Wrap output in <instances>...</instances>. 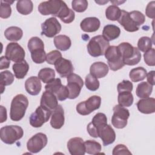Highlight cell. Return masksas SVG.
<instances>
[{"instance_id":"1","label":"cell","mask_w":155,"mask_h":155,"mask_svg":"<svg viewBox=\"0 0 155 155\" xmlns=\"http://www.w3.org/2000/svg\"><path fill=\"white\" fill-rule=\"evenodd\" d=\"M28 106L27 97L22 94H18L12 99L10 106V117L13 121H19L25 114L26 110Z\"/></svg>"},{"instance_id":"2","label":"cell","mask_w":155,"mask_h":155,"mask_svg":"<svg viewBox=\"0 0 155 155\" xmlns=\"http://www.w3.org/2000/svg\"><path fill=\"white\" fill-rule=\"evenodd\" d=\"M125 65H134L141 59V53L139 49L128 42H122L118 46Z\"/></svg>"},{"instance_id":"3","label":"cell","mask_w":155,"mask_h":155,"mask_svg":"<svg viewBox=\"0 0 155 155\" xmlns=\"http://www.w3.org/2000/svg\"><path fill=\"white\" fill-rule=\"evenodd\" d=\"M109 46L110 43L108 40L102 35H97L90 40L87 48L89 54L96 58L104 55Z\"/></svg>"},{"instance_id":"4","label":"cell","mask_w":155,"mask_h":155,"mask_svg":"<svg viewBox=\"0 0 155 155\" xmlns=\"http://www.w3.org/2000/svg\"><path fill=\"white\" fill-rule=\"evenodd\" d=\"M24 135L23 129L18 125H6L0 130L1 140L6 144H13Z\"/></svg>"},{"instance_id":"5","label":"cell","mask_w":155,"mask_h":155,"mask_svg":"<svg viewBox=\"0 0 155 155\" xmlns=\"http://www.w3.org/2000/svg\"><path fill=\"white\" fill-rule=\"evenodd\" d=\"M66 5L67 4L63 1L50 0L41 2L38 6V11L42 15H53L58 17Z\"/></svg>"},{"instance_id":"6","label":"cell","mask_w":155,"mask_h":155,"mask_svg":"<svg viewBox=\"0 0 155 155\" xmlns=\"http://www.w3.org/2000/svg\"><path fill=\"white\" fill-rule=\"evenodd\" d=\"M104 55L111 70L117 71L121 69L125 65L117 46H109L105 51Z\"/></svg>"},{"instance_id":"7","label":"cell","mask_w":155,"mask_h":155,"mask_svg":"<svg viewBox=\"0 0 155 155\" xmlns=\"http://www.w3.org/2000/svg\"><path fill=\"white\" fill-rule=\"evenodd\" d=\"M113 110V114L111 117L113 126L118 129L125 128L127 125V120L130 117L129 110L119 104L115 105Z\"/></svg>"},{"instance_id":"8","label":"cell","mask_w":155,"mask_h":155,"mask_svg":"<svg viewBox=\"0 0 155 155\" xmlns=\"http://www.w3.org/2000/svg\"><path fill=\"white\" fill-rule=\"evenodd\" d=\"M101 104V97L99 96L94 95L86 101L79 103L76 105V111L81 115H88L94 110L99 109Z\"/></svg>"},{"instance_id":"9","label":"cell","mask_w":155,"mask_h":155,"mask_svg":"<svg viewBox=\"0 0 155 155\" xmlns=\"http://www.w3.org/2000/svg\"><path fill=\"white\" fill-rule=\"evenodd\" d=\"M51 113L52 111L39 106L31 114L29 118L30 124L35 128L41 127L44 123L48 121Z\"/></svg>"},{"instance_id":"10","label":"cell","mask_w":155,"mask_h":155,"mask_svg":"<svg viewBox=\"0 0 155 155\" xmlns=\"http://www.w3.org/2000/svg\"><path fill=\"white\" fill-rule=\"evenodd\" d=\"M84 85V81L80 76L72 73L67 77V88L69 91L68 98L74 99L79 96Z\"/></svg>"},{"instance_id":"11","label":"cell","mask_w":155,"mask_h":155,"mask_svg":"<svg viewBox=\"0 0 155 155\" xmlns=\"http://www.w3.org/2000/svg\"><path fill=\"white\" fill-rule=\"evenodd\" d=\"M5 55L10 61L16 63L24 60L25 53L24 49L19 44L10 42L6 47Z\"/></svg>"},{"instance_id":"12","label":"cell","mask_w":155,"mask_h":155,"mask_svg":"<svg viewBox=\"0 0 155 155\" xmlns=\"http://www.w3.org/2000/svg\"><path fill=\"white\" fill-rule=\"evenodd\" d=\"M106 124H107L106 115L102 113H98L94 116L91 122L88 124L87 130L90 136L97 138L99 137V130Z\"/></svg>"},{"instance_id":"13","label":"cell","mask_w":155,"mask_h":155,"mask_svg":"<svg viewBox=\"0 0 155 155\" xmlns=\"http://www.w3.org/2000/svg\"><path fill=\"white\" fill-rule=\"evenodd\" d=\"M48 139L46 134L38 133L33 136L27 143V150L31 153H37L47 145Z\"/></svg>"},{"instance_id":"14","label":"cell","mask_w":155,"mask_h":155,"mask_svg":"<svg viewBox=\"0 0 155 155\" xmlns=\"http://www.w3.org/2000/svg\"><path fill=\"white\" fill-rule=\"evenodd\" d=\"M61 25L54 17L47 19L41 24V35L48 38H53L58 34L61 30Z\"/></svg>"},{"instance_id":"15","label":"cell","mask_w":155,"mask_h":155,"mask_svg":"<svg viewBox=\"0 0 155 155\" xmlns=\"http://www.w3.org/2000/svg\"><path fill=\"white\" fill-rule=\"evenodd\" d=\"M54 65L56 71L62 78L68 77L70 74L73 73L74 68L73 64L71 61L68 59L61 57Z\"/></svg>"},{"instance_id":"16","label":"cell","mask_w":155,"mask_h":155,"mask_svg":"<svg viewBox=\"0 0 155 155\" xmlns=\"http://www.w3.org/2000/svg\"><path fill=\"white\" fill-rule=\"evenodd\" d=\"M67 148L71 155H84L85 153L84 142L81 137L71 138L67 142Z\"/></svg>"},{"instance_id":"17","label":"cell","mask_w":155,"mask_h":155,"mask_svg":"<svg viewBox=\"0 0 155 155\" xmlns=\"http://www.w3.org/2000/svg\"><path fill=\"white\" fill-rule=\"evenodd\" d=\"M58 105V99L54 94L47 90L42 93L40 101L41 107L53 111Z\"/></svg>"},{"instance_id":"18","label":"cell","mask_w":155,"mask_h":155,"mask_svg":"<svg viewBox=\"0 0 155 155\" xmlns=\"http://www.w3.org/2000/svg\"><path fill=\"white\" fill-rule=\"evenodd\" d=\"M99 137L102 139L103 145L108 146L113 143L116 139V133L111 125L106 124L99 131Z\"/></svg>"},{"instance_id":"19","label":"cell","mask_w":155,"mask_h":155,"mask_svg":"<svg viewBox=\"0 0 155 155\" xmlns=\"http://www.w3.org/2000/svg\"><path fill=\"white\" fill-rule=\"evenodd\" d=\"M64 111L61 105L52 111L51 115L50 125L54 129H60L64 124Z\"/></svg>"},{"instance_id":"20","label":"cell","mask_w":155,"mask_h":155,"mask_svg":"<svg viewBox=\"0 0 155 155\" xmlns=\"http://www.w3.org/2000/svg\"><path fill=\"white\" fill-rule=\"evenodd\" d=\"M117 21L124 29L128 32H134L139 29V27H137L130 18L129 12L124 10H121V14Z\"/></svg>"},{"instance_id":"21","label":"cell","mask_w":155,"mask_h":155,"mask_svg":"<svg viewBox=\"0 0 155 155\" xmlns=\"http://www.w3.org/2000/svg\"><path fill=\"white\" fill-rule=\"evenodd\" d=\"M25 88L26 91L30 95H38L42 88L39 78L36 76H31L28 78L25 82Z\"/></svg>"},{"instance_id":"22","label":"cell","mask_w":155,"mask_h":155,"mask_svg":"<svg viewBox=\"0 0 155 155\" xmlns=\"http://www.w3.org/2000/svg\"><path fill=\"white\" fill-rule=\"evenodd\" d=\"M138 110L143 114H151L155 111V99L147 97L139 100L136 104Z\"/></svg>"},{"instance_id":"23","label":"cell","mask_w":155,"mask_h":155,"mask_svg":"<svg viewBox=\"0 0 155 155\" xmlns=\"http://www.w3.org/2000/svg\"><path fill=\"white\" fill-rule=\"evenodd\" d=\"M101 25V22L96 17H88L84 19L81 24L80 27L81 29L88 33L94 32L97 31Z\"/></svg>"},{"instance_id":"24","label":"cell","mask_w":155,"mask_h":155,"mask_svg":"<svg viewBox=\"0 0 155 155\" xmlns=\"http://www.w3.org/2000/svg\"><path fill=\"white\" fill-rule=\"evenodd\" d=\"M108 66L103 62H94L90 68V73L96 78H104L108 73Z\"/></svg>"},{"instance_id":"25","label":"cell","mask_w":155,"mask_h":155,"mask_svg":"<svg viewBox=\"0 0 155 155\" xmlns=\"http://www.w3.org/2000/svg\"><path fill=\"white\" fill-rule=\"evenodd\" d=\"M120 34V28L113 24H108L105 25L102 31V36L108 41L117 38Z\"/></svg>"},{"instance_id":"26","label":"cell","mask_w":155,"mask_h":155,"mask_svg":"<svg viewBox=\"0 0 155 155\" xmlns=\"http://www.w3.org/2000/svg\"><path fill=\"white\" fill-rule=\"evenodd\" d=\"M15 76L17 79H23L27 74L29 70V65L25 60L19 62L15 63L12 67Z\"/></svg>"},{"instance_id":"27","label":"cell","mask_w":155,"mask_h":155,"mask_svg":"<svg viewBox=\"0 0 155 155\" xmlns=\"http://www.w3.org/2000/svg\"><path fill=\"white\" fill-rule=\"evenodd\" d=\"M5 38L10 41H18L20 40L23 36L22 29L16 26H12L7 28L4 31Z\"/></svg>"},{"instance_id":"28","label":"cell","mask_w":155,"mask_h":155,"mask_svg":"<svg viewBox=\"0 0 155 155\" xmlns=\"http://www.w3.org/2000/svg\"><path fill=\"white\" fill-rule=\"evenodd\" d=\"M54 44L56 48L61 51H66L68 50L71 45L70 38L64 35L56 36L54 38Z\"/></svg>"},{"instance_id":"29","label":"cell","mask_w":155,"mask_h":155,"mask_svg":"<svg viewBox=\"0 0 155 155\" xmlns=\"http://www.w3.org/2000/svg\"><path fill=\"white\" fill-rule=\"evenodd\" d=\"M153 85L147 82H142L139 83L136 88V94L139 98L144 99L148 97L153 91Z\"/></svg>"},{"instance_id":"30","label":"cell","mask_w":155,"mask_h":155,"mask_svg":"<svg viewBox=\"0 0 155 155\" xmlns=\"http://www.w3.org/2000/svg\"><path fill=\"white\" fill-rule=\"evenodd\" d=\"M28 49L31 53H38L44 50V44L38 37L31 38L28 42Z\"/></svg>"},{"instance_id":"31","label":"cell","mask_w":155,"mask_h":155,"mask_svg":"<svg viewBox=\"0 0 155 155\" xmlns=\"http://www.w3.org/2000/svg\"><path fill=\"white\" fill-rule=\"evenodd\" d=\"M33 9V4L30 0H20L17 2L16 10L21 15H29L32 12Z\"/></svg>"},{"instance_id":"32","label":"cell","mask_w":155,"mask_h":155,"mask_svg":"<svg viewBox=\"0 0 155 155\" xmlns=\"http://www.w3.org/2000/svg\"><path fill=\"white\" fill-rule=\"evenodd\" d=\"M147 71L145 68L142 67H138L131 70L129 73V77L131 81L137 82L143 81L147 76Z\"/></svg>"},{"instance_id":"33","label":"cell","mask_w":155,"mask_h":155,"mask_svg":"<svg viewBox=\"0 0 155 155\" xmlns=\"http://www.w3.org/2000/svg\"><path fill=\"white\" fill-rule=\"evenodd\" d=\"M133 96L130 91H122L119 93L117 101L120 105L124 107H128L133 103Z\"/></svg>"},{"instance_id":"34","label":"cell","mask_w":155,"mask_h":155,"mask_svg":"<svg viewBox=\"0 0 155 155\" xmlns=\"http://www.w3.org/2000/svg\"><path fill=\"white\" fill-rule=\"evenodd\" d=\"M85 153L89 154H97L101 153V145L93 140H88L84 142Z\"/></svg>"},{"instance_id":"35","label":"cell","mask_w":155,"mask_h":155,"mask_svg":"<svg viewBox=\"0 0 155 155\" xmlns=\"http://www.w3.org/2000/svg\"><path fill=\"white\" fill-rule=\"evenodd\" d=\"M38 78L44 83H48L53 81L55 78V71L50 68H44L38 73Z\"/></svg>"},{"instance_id":"36","label":"cell","mask_w":155,"mask_h":155,"mask_svg":"<svg viewBox=\"0 0 155 155\" xmlns=\"http://www.w3.org/2000/svg\"><path fill=\"white\" fill-rule=\"evenodd\" d=\"M0 79L1 93H3L5 89V87L7 85H10L13 82L14 76L10 71L5 70L1 72Z\"/></svg>"},{"instance_id":"37","label":"cell","mask_w":155,"mask_h":155,"mask_svg":"<svg viewBox=\"0 0 155 155\" xmlns=\"http://www.w3.org/2000/svg\"><path fill=\"white\" fill-rule=\"evenodd\" d=\"M58 18L65 24H70L72 22L75 18V14L73 10L69 8L67 5H66L61 13L59 15Z\"/></svg>"},{"instance_id":"38","label":"cell","mask_w":155,"mask_h":155,"mask_svg":"<svg viewBox=\"0 0 155 155\" xmlns=\"http://www.w3.org/2000/svg\"><path fill=\"white\" fill-rule=\"evenodd\" d=\"M121 14V10L116 5H111L105 10V16L110 21H117Z\"/></svg>"},{"instance_id":"39","label":"cell","mask_w":155,"mask_h":155,"mask_svg":"<svg viewBox=\"0 0 155 155\" xmlns=\"http://www.w3.org/2000/svg\"><path fill=\"white\" fill-rule=\"evenodd\" d=\"M85 84L87 88L92 91H96L99 88L100 85L97 78H95L90 73L86 76Z\"/></svg>"},{"instance_id":"40","label":"cell","mask_w":155,"mask_h":155,"mask_svg":"<svg viewBox=\"0 0 155 155\" xmlns=\"http://www.w3.org/2000/svg\"><path fill=\"white\" fill-rule=\"evenodd\" d=\"M13 3V1H1L0 7V17L3 19L9 18L12 14V8L10 4Z\"/></svg>"},{"instance_id":"41","label":"cell","mask_w":155,"mask_h":155,"mask_svg":"<svg viewBox=\"0 0 155 155\" xmlns=\"http://www.w3.org/2000/svg\"><path fill=\"white\" fill-rule=\"evenodd\" d=\"M152 41L151 39L147 36L141 37L137 42V48L139 51L142 52H146L152 47Z\"/></svg>"},{"instance_id":"42","label":"cell","mask_w":155,"mask_h":155,"mask_svg":"<svg viewBox=\"0 0 155 155\" xmlns=\"http://www.w3.org/2000/svg\"><path fill=\"white\" fill-rule=\"evenodd\" d=\"M129 16L133 22L139 27L140 25H142L145 21V15L139 11L134 10L129 12Z\"/></svg>"},{"instance_id":"43","label":"cell","mask_w":155,"mask_h":155,"mask_svg":"<svg viewBox=\"0 0 155 155\" xmlns=\"http://www.w3.org/2000/svg\"><path fill=\"white\" fill-rule=\"evenodd\" d=\"M62 85L61 80L59 78H54L53 81L45 85V90L49 91L55 94Z\"/></svg>"},{"instance_id":"44","label":"cell","mask_w":155,"mask_h":155,"mask_svg":"<svg viewBox=\"0 0 155 155\" xmlns=\"http://www.w3.org/2000/svg\"><path fill=\"white\" fill-rule=\"evenodd\" d=\"M73 9L79 13L85 12L88 7V1L86 0H74L71 2Z\"/></svg>"},{"instance_id":"45","label":"cell","mask_w":155,"mask_h":155,"mask_svg":"<svg viewBox=\"0 0 155 155\" xmlns=\"http://www.w3.org/2000/svg\"><path fill=\"white\" fill-rule=\"evenodd\" d=\"M144 61L147 65L149 66L155 65V50L154 48H151L150 50L145 52L143 54Z\"/></svg>"},{"instance_id":"46","label":"cell","mask_w":155,"mask_h":155,"mask_svg":"<svg viewBox=\"0 0 155 155\" xmlns=\"http://www.w3.org/2000/svg\"><path fill=\"white\" fill-rule=\"evenodd\" d=\"M62 57V54L58 50H53L48 53L46 55V61L48 64L54 65L55 62Z\"/></svg>"},{"instance_id":"47","label":"cell","mask_w":155,"mask_h":155,"mask_svg":"<svg viewBox=\"0 0 155 155\" xmlns=\"http://www.w3.org/2000/svg\"><path fill=\"white\" fill-rule=\"evenodd\" d=\"M133 88V85L131 81L128 80H123L119 83L117 86L118 93L122 91H130L131 92Z\"/></svg>"},{"instance_id":"48","label":"cell","mask_w":155,"mask_h":155,"mask_svg":"<svg viewBox=\"0 0 155 155\" xmlns=\"http://www.w3.org/2000/svg\"><path fill=\"white\" fill-rule=\"evenodd\" d=\"M55 96H56L58 100L60 101H65L66 99L68 98L69 91L67 87L62 85L59 90L55 94Z\"/></svg>"},{"instance_id":"49","label":"cell","mask_w":155,"mask_h":155,"mask_svg":"<svg viewBox=\"0 0 155 155\" xmlns=\"http://www.w3.org/2000/svg\"><path fill=\"white\" fill-rule=\"evenodd\" d=\"M46 53L44 50L36 53H31V58L35 63L42 64L46 61Z\"/></svg>"},{"instance_id":"50","label":"cell","mask_w":155,"mask_h":155,"mask_svg":"<svg viewBox=\"0 0 155 155\" xmlns=\"http://www.w3.org/2000/svg\"><path fill=\"white\" fill-rule=\"evenodd\" d=\"M113 155L117 154H129L131 155V153L129 151L128 148L124 144H118L113 150Z\"/></svg>"},{"instance_id":"51","label":"cell","mask_w":155,"mask_h":155,"mask_svg":"<svg viewBox=\"0 0 155 155\" xmlns=\"http://www.w3.org/2000/svg\"><path fill=\"white\" fill-rule=\"evenodd\" d=\"M154 1L150 2L148 5H147L146 10H145V13L146 15L151 19H154Z\"/></svg>"},{"instance_id":"52","label":"cell","mask_w":155,"mask_h":155,"mask_svg":"<svg viewBox=\"0 0 155 155\" xmlns=\"http://www.w3.org/2000/svg\"><path fill=\"white\" fill-rule=\"evenodd\" d=\"M10 64V61L7 59L5 56L1 57V62H0V69L3 70L8 68Z\"/></svg>"},{"instance_id":"53","label":"cell","mask_w":155,"mask_h":155,"mask_svg":"<svg viewBox=\"0 0 155 155\" xmlns=\"http://www.w3.org/2000/svg\"><path fill=\"white\" fill-rule=\"evenodd\" d=\"M154 73L155 71L154 70L150 71L147 74L146 76L147 79V82L153 86L154 85Z\"/></svg>"},{"instance_id":"54","label":"cell","mask_w":155,"mask_h":155,"mask_svg":"<svg viewBox=\"0 0 155 155\" xmlns=\"http://www.w3.org/2000/svg\"><path fill=\"white\" fill-rule=\"evenodd\" d=\"M1 107V120L0 122L2 123L7 120V110L2 105L0 106Z\"/></svg>"}]
</instances>
